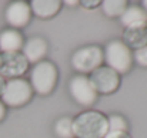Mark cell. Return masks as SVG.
Returning <instances> with one entry per match:
<instances>
[{
    "mask_svg": "<svg viewBox=\"0 0 147 138\" xmlns=\"http://www.w3.org/2000/svg\"><path fill=\"white\" fill-rule=\"evenodd\" d=\"M74 138H104L109 133L107 115L100 111L87 110L73 118Z\"/></svg>",
    "mask_w": 147,
    "mask_h": 138,
    "instance_id": "1",
    "label": "cell"
},
{
    "mask_svg": "<svg viewBox=\"0 0 147 138\" xmlns=\"http://www.w3.org/2000/svg\"><path fill=\"white\" fill-rule=\"evenodd\" d=\"M59 80V70L54 63L49 60H43L37 64H34L30 70L29 83L33 88V91L39 95H50L54 91Z\"/></svg>",
    "mask_w": 147,
    "mask_h": 138,
    "instance_id": "2",
    "label": "cell"
},
{
    "mask_svg": "<svg viewBox=\"0 0 147 138\" xmlns=\"http://www.w3.org/2000/svg\"><path fill=\"white\" fill-rule=\"evenodd\" d=\"M104 63L107 67L114 70L117 74H127L133 67V51L121 40L114 39L109 42L104 50Z\"/></svg>",
    "mask_w": 147,
    "mask_h": 138,
    "instance_id": "3",
    "label": "cell"
},
{
    "mask_svg": "<svg viewBox=\"0 0 147 138\" xmlns=\"http://www.w3.org/2000/svg\"><path fill=\"white\" fill-rule=\"evenodd\" d=\"M33 88L30 83L24 78H13L7 80L4 84L3 92L0 95V100L6 107L10 108H20L29 104L33 98Z\"/></svg>",
    "mask_w": 147,
    "mask_h": 138,
    "instance_id": "4",
    "label": "cell"
},
{
    "mask_svg": "<svg viewBox=\"0 0 147 138\" xmlns=\"http://www.w3.org/2000/svg\"><path fill=\"white\" fill-rule=\"evenodd\" d=\"M104 63L103 48L94 44L77 48L71 56V67L79 74H90Z\"/></svg>",
    "mask_w": 147,
    "mask_h": 138,
    "instance_id": "5",
    "label": "cell"
},
{
    "mask_svg": "<svg viewBox=\"0 0 147 138\" xmlns=\"http://www.w3.org/2000/svg\"><path fill=\"white\" fill-rule=\"evenodd\" d=\"M69 92L74 102L86 108L93 107L98 97V94L93 88L89 80V76H83V74H77L71 77V80L69 81Z\"/></svg>",
    "mask_w": 147,
    "mask_h": 138,
    "instance_id": "6",
    "label": "cell"
},
{
    "mask_svg": "<svg viewBox=\"0 0 147 138\" xmlns=\"http://www.w3.org/2000/svg\"><path fill=\"white\" fill-rule=\"evenodd\" d=\"M89 80L96 92L100 95L113 94L120 87V74H117L114 70H111L106 64L100 66L93 73H90Z\"/></svg>",
    "mask_w": 147,
    "mask_h": 138,
    "instance_id": "7",
    "label": "cell"
},
{
    "mask_svg": "<svg viewBox=\"0 0 147 138\" xmlns=\"http://www.w3.org/2000/svg\"><path fill=\"white\" fill-rule=\"evenodd\" d=\"M29 61L20 53H3L0 54V76L6 80L22 78L29 71Z\"/></svg>",
    "mask_w": 147,
    "mask_h": 138,
    "instance_id": "8",
    "label": "cell"
},
{
    "mask_svg": "<svg viewBox=\"0 0 147 138\" xmlns=\"http://www.w3.org/2000/svg\"><path fill=\"white\" fill-rule=\"evenodd\" d=\"M32 16L33 13L30 9V3L24 0H14L9 3L4 10V19L7 24L10 26V29H16V30L24 29L30 23Z\"/></svg>",
    "mask_w": 147,
    "mask_h": 138,
    "instance_id": "9",
    "label": "cell"
},
{
    "mask_svg": "<svg viewBox=\"0 0 147 138\" xmlns=\"http://www.w3.org/2000/svg\"><path fill=\"white\" fill-rule=\"evenodd\" d=\"M49 51V44L43 37L34 36L27 40H24V44L22 48V54L26 57L29 64H37L45 60L46 54Z\"/></svg>",
    "mask_w": 147,
    "mask_h": 138,
    "instance_id": "10",
    "label": "cell"
},
{
    "mask_svg": "<svg viewBox=\"0 0 147 138\" xmlns=\"http://www.w3.org/2000/svg\"><path fill=\"white\" fill-rule=\"evenodd\" d=\"M121 42L131 51L147 46V23H139L126 27L123 31Z\"/></svg>",
    "mask_w": 147,
    "mask_h": 138,
    "instance_id": "11",
    "label": "cell"
},
{
    "mask_svg": "<svg viewBox=\"0 0 147 138\" xmlns=\"http://www.w3.org/2000/svg\"><path fill=\"white\" fill-rule=\"evenodd\" d=\"M23 44H24V37L20 30L7 27L0 31V54L20 53Z\"/></svg>",
    "mask_w": 147,
    "mask_h": 138,
    "instance_id": "12",
    "label": "cell"
},
{
    "mask_svg": "<svg viewBox=\"0 0 147 138\" xmlns=\"http://www.w3.org/2000/svg\"><path fill=\"white\" fill-rule=\"evenodd\" d=\"M30 9L36 17L47 20V19L54 17L60 11L61 1L60 0H32Z\"/></svg>",
    "mask_w": 147,
    "mask_h": 138,
    "instance_id": "13",
    "label": "cell"
},
{
    "mask_svg": "<svg viewBox=\"0 0 147 138\" xmlns=\"http://www.w3.org/2000/svg\"><path fill=\"white\" fill-rule=\"evenodd\" d=\"M120 23L121 26L130 27L133 24H139V23H147V13L144 11V9L142 6H127V9L124 10V13L120 16Z\"/></svg>",
    "mask_w": 147,
    "mask_h": 138,
    "instance_id": "14",
    "label": "cell"
},
{
    "mask_svg": "<svg viewBox=\"0 0 147 138\" xmlns=\"http://www.w3.org/2000/svg\"><path fill=\"white\" fill-rule=\"evenodd\" d=\"M129 3L126 0H103L100 3V9L103 14L109 19H120V16L127 9Z\"/></svg>",
    "mask_w": 147,
    "mask_h": 138,
    "instance_id": "15",
    "label": "cell"
},
{
    "mask_svg": "<svg viewBox=\"0 0 147 138\" xmlns=\"http://www.w3.org/2000/svg\"><path fill=\"white\" fill-rule=\"evenodd\" d=\"M54 134L57 138H74L73 130V118L71 117H61L54 123Z\"/></svg>",
    "mask_w": 147,
    "mask_h": 138,
    "instance_id": "16",
    "label": "cell"
},
{
    "mask_svg": "<svg viewBox=\"0 0 147 138\" xmlns=\"http://www.w3.org/2000/svg\"><path fill=\"white\" fill-rule=\"evenodd\" d=\"M107 121H109V131H123V133L129 131L127 120L123 115L111 114V115L107 117Z\"/></svg>",
    "mask_w": 147,
    "mask_h": 138,
    "instance_id": "17",
    "label": "cell"
},
{
    "mask_svg": "<svg viewBox=\"0 0 147 138\" xmlns=\"http://www.w3.org/2000/svg\"><path fill=\"white\" fill-rule=\"evenodd\" d=\"M133 61H134L137 66L147 68V46L133 51Z\"/></svg>",
    "mask_w": 147,
    "mask_h": 138,
    "instance_id": "18",
    "label": "cell"
},
{
    "mask_svg": "<svg viewBox=\"0 0 147 138\" xmlns=\"http://www.w3.org/2000/svg\"><path fill=\"white\" fill-rule=\"evenodd\" d=\"M104 138H133L129 133H123V131H109Z\"/></svg>",
    "mask_w": 147,
    "mask_h": 138,
    "instance_id": "19",
    "label": "cell"
},
{
    "mask_svg": "<svg viewBox=\"0 0 147 138\" xmlns=\"http://www.w3.org/2000/svg\"><path fill=\"white\" fill-rule=\"evenodd\" d=\"M100 0H83V1H80V4L82 6H84L86 9H96L100 6Z\"/></svg>",
    "mask_w": 147,
    "mask_h": 138,
    "instance_id": "20",
    "label": "cell"
},
{
    "mask_svg": "<svg viewBox=\"0 0 147 138\" xmlns=\"http://www.w3.org/2000/svg\"><path fill=\"white\" fill-rule=\"evenodd\" d=\"M6 117V105L3 104V101L0 100V121H3Z\"/></svg>",
    "mask_w": 147,
    "mask_h": 138,
    "instance_id": "21",
    "label": "cell"
},
{
    "mask_svg": "<svg viewBox=\"0 0 147 138\" xmlns=\"http://www.w3.org/2000/svg\"><path fill=\"white\" fill-rule=\"evenodd\" d=\"M61 4H66V6H79L80 1H79V0H66V1H63Z\"/></svg>",
    "mask_w": 147,
    "mask_h": 138,
    "instance_id": "22",
    "label": "cell"
},
{
    "mask_svg": "<svg viewBox=\"0 0 147 138\" xmlns=\"http://www.w3.org/2000/svg\"><path fill=\"white\" fill-rule=\"evenodd\" d=\"M4 84H6V80L0 76V95H1V92H3V88H4Z\"/></svg>",
    "mask_w": 147,
    "mask_h": 138,
    "instance_id": "23",
    "label": "cell"
},
{
    "mask_svg": "<svg viewBox=\"0 0 147 138\" xmlns=\"http://www.w3.org/2000/svg\"><path fill=\"white\" fill-rule=\"evenodd\" d=\"M142 7L144 9V11L147 13V0H143V1H142Z\"/></svg>",
    "mask_w": 147,
    "mask_h": 138,
    "instance_id": "24",
    "label": "cell"
}]
</instances>
